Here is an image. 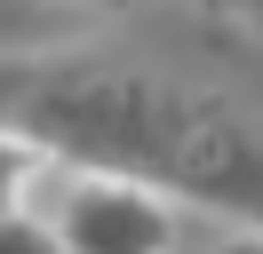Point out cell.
I'll return each instance as SVG.
<instances>
[{"instance_id":"cell-2","label":"cell","mask_w":263,"mask_h":254,"mask_svg":"<svg viewBox=\"0 0 263 254\" xmlns=\"http://www.w3.org/2000/svg\"><path fill=\"white\" fill-rule=\"evenodd\" d=\"M48 230L56 246H80V254H152L176 238V215H167V190L136 183V175H112V167H72L56 159L48 183Z\"/></svg>"},{"instance_id":"cell-3","label":"cell","mask_w":263,"mask_h":254,"mask_svg":"<svg viewBox=\"0 0 263 254\" xmlns=\"http://www.w3.org/2000/svg\"><path fill=\"white\" fill-rule=\"evenodd\" d=\"M48 167H56V151H40L16 127H0V206H32L40 183H48Z\"/></svg>"},{"instance_id":"cell-4","label":"cell","mask_w":263,"mask_h":254,"mask_svg":"<svg viewBox=\"0 0 263 254\" xmlns=\"http://www.w3.org/2000/svg\"><path fill=\"white\" fill-rule=\"evenodd\" d=\"M208 16H223V24H239V32H255L263 40V0H199Z\"/></svg>"},{"instance_id":"cell-5","label":"cell","mask_w":263,"mask_h":254,"mask_svg":"<svg viewBox=\"0 0 263 254\" xmlns=\"http://www.w3.org/2000/svg\"><path fill=\"white\" fill-rule=\"evenodd\" d=\"M88 8H120V0H88Z\"/></svg>"},{"instance_id":"cell-1","label":"cell","mask_w":263,"mask_h":254,"mask_svg":"<svg viewBox=\"0 0 263 254\" xmlns=\"http://www.w3.org/2000/svg\"><path fill=\"white\" fill-rule=\"evenodd\" d=\"M0 127L263 238V135L215 88L120 56H0Z\"/></svg>"}]
</instances>
